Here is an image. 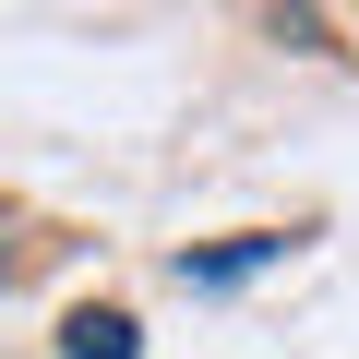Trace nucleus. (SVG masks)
<instances>
[{
    "label": "nucleus",
    "mask_w": 359,
    "mask_h": 359,
    "mask_svg": "<svg viewBox=\"0 0 359 359\" xmlns=\"http://www.w3.org/2000/svg\"><path fill=\"white\" fill-rule=\"evenodd\" d=\"M287 240L276 228H252V240H216V252H180V287H240V276H264Z\"/></svg>",
    "instance_id": "nucleus-1"
},
{
    "label": "nucleus",
    "mask_w": 359,
    "mask_h": 359,
    "mask_svg": "<svg viewBox=\"0 0 359 359\" xmlns=\"http://www.w3.org/2000/svg\"><path fill=\"white\" fill-rule=\"evenodd\" d=\"M0 276H13V264H0Z\"/></svg>",
    "instance_id": "nucleus-3"
},
{
    "label": "nucleus",
    "mask_w": 359,
    "mask_h": 359,
    "mask_svg": "<svg viewBox=\"0 0 359 359\" xmlns=\"http://www.w3.org/2000/svg\"><path fill=\"white\" fill-rule=\"evenodd\" d=\"M60 359H144V323L96 299V311H72V323H60Z\"/></svg>",
    "instance_id": "nucleus-2"
}]
</instances>
